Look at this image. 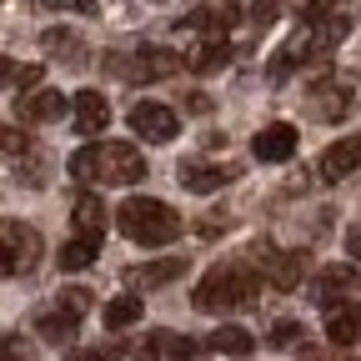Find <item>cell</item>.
<instances>
[{
	"instance_id": "obj_1",
	"label": "cell",
	"mask_w": 361,
	"mask_h": 361,
	"mask_svg": "<svg viewBox=\"0 0 361 361\" xmlns=\"http://www.w3.org/2000/svg\"><path fill=\"white\" fill-rule=\"evenodd\" d=\"M351 30V16H336V11H322V16H306L296 25V35L276 51V61H271V80H281L286 71H296L301 61H316V56H326L336 51V45L346 40Z\"/></svg>"
},
{
	"instance_id": "obj_2",
	"label": "cell",
	"mask_w": 361,
	"mask_h": 361,
	"mask_svg": "<svg viewBox=\"0 0 361 361\" xmlns=\"http://www.w3.org/2000/svg\"><path fill=\"white\" fill-rule=\"evenodd\" d=\"M71 176L75 180H111V186H135L146 176V156L126 146V141H96L71 156Z\"/></svg>"
},
{
	"instance_id": "obj_3",
	"label": "cell",
	"mask_w": 361,
	"mask_h": 361,
	"mask_svg": "<svg viewBox=\"0 0 361 361\" xmlns=\"http://www.w3.org/2000/svg\"><path fill=\"white\" fill-rule=\"evenodd\" d=\"M116 226H121V236H130L135 246H171L180 231H186V221L176 216V206L151 201V196H130V201H121Z\"/></svg>"
},
{
	"instance_id": "obj_4",
	"label": "cell",
	"mask_w": 361,
	"mask_h": 361,
	"mask_svg": "<svg viewBox=\"0 0 361 361\" xmlns=\"http://www.w3.org/2000/svg\"><path fill=\"white\" fill-rule=\"evenodd\" d=\"M256 291H261V281L246 266H216L211 276L196 286V306L201 311H241V306L256 301Z\"/></svg>"
},
{
	"instance_id": "obj_5",
	"label": "cell",
	"mask_w": 361,
	"mask_h": 361,
	"mask_svg": "<svg viewBox=\"0 0 361 361\" xmlns=\"http://www.w3.org/2000/svg\"><path fill=\"white\" fill-rule=\"evenodd\" d=\"M40 231L25 221H0V276H30L40 266Z\"/></svg>"
},
{
	"instance_id": "obj_6",
	"label": "cell",
	"mask_w": 361,
	"mask_h": 361,
	"mask_svg": "<svg viewBox=\"0 0 361 361\" xmlns=\"http://www.w3.org/2000/svg\"><path fill=\"white\" fill-rule=\"evenodd\" d=\"M180 66L186 61L176 51H166V45H141V51H126V56H106V71L121 75V80H166Z\"/></svg>"
},
{
	"instance_id": "obj_7",
	"label": "cell",
	"mask_w": 361,
	"mask_h": 361,
	"mask_svg": "<svg viewBox=\"0 0 361 361\" xmlns=\"http://www.w3.org/2000/svg\"><path fill=\"white\" fill-rule=\"evenodd\" d=\"M351 90H356L351 75H322V80L306 90V111H311V121H341V116L351 111Z\"/></svg>"
},
{
	"instance_id": "obj_8",
	"label": "cell",
	"mask_w": 361,
	"mask_h": 361,
	"mask_svg": "<svg viewBox=\"0 0 361 361\" xmlns=\"http://www.w3.org/2000/svg\"><path fill=\"white\" fill-rule=\"evenodd\" d=\"M236 176H241L236 161H186L180 166V186L191 196H211V191H226Z\"/></svg>"
},
{
	"instance_id": "obj_9",
	"label": "cell",
	"mask_w": 361,
	"mask_h": 361,
	"mask_svg": "<svg viewBox=\"0 0 361 361\" xmlns=\"http://www.w3.org/2000/svg\"><path fill=\"white\" fill-rule=\"evenodd\" d=\"M130 130H135V135H146V141H156V146H166V141H176L180 121H176L171 106L141 101V106H130Z\"/></svg>"
},
{
	"instance_id": "obj_10",
	"label": "cell",
	"mask_w": 361,
	"mask_h": 361,
	"mask_svg": "<svg viewBox=\"0 0 361 361\" xmlns=\"http://www.w3.org/2000/svg\"><path fill=\"white\" fill-rule=\"evenodd\" d=\"M71 121L80 135H101L111 126V101L101 96V90H75L71 96Z\"/></svg>"
},
{
	"instance_id": "obj_11",
	"label": "cell",
	"mask_w": 361,
	"mask_h": 361,
	"mask_svg": "<svg viewBox=\"0 0 361 361\" xmlns=\"http://www.w3.org/2000/svg\"><path fill=\"white\" fill-rule=\"evenodd\" d=\"M16 116L30 126L61 121V116H71V96H61V90H25V96H16Z\"/></svg>"
},
{
	"instance_id": "obj_12",
	"label": "cell",
	"mask_w": 361,
	"mask_h": 361,
	"mask_svg": "<svg viewBox=\"0 0 361 361\" xmlns=\"http://www.w3.org/2000/svg\"><path fill=\"white\" fill-rule=\"evenodd\" d=\"M251 151H256V161H266V166H281V161H291V156H296V126L276 121V126L256 130Z\"/></svg>"
},
{
	"instance_id": "obj_13",
	"label": "cell",
	"mask_w": 361,
	"mask_h": 361,
	"mask_svg": "<svg viewBox=\"0 0 361 361\" xmlns=\"http://www.w3.org/2000/svg\"><path fill=\"white\" fill-rule=\"evenodd\" d=\"M351 171H361V135H346V141L326 146V156H322V176L326 180H346Z\"/></svg>"
},
{
	"instance_id": "obj_14",
	"label": "cell",
	"mask_w": 361,
	"mask_h": 361,
	"mask_svg": "<svg viewBox=\"0 0 361 361\" xmlns=\"http://www.w3.org/2000/svg\"><path fill=\"white\" fill-rule=\"evenodd\" d=\"M261 266H266V276L276 291H296L301 286V256L296 251H256Z\"/></svg>"
},
{
	"instance_id": "obj_15",
	"label": "cell",
	"mask_w": 361,
	"mask_h": 361,
	"mask_svg": "<svg viewBox=\"0 0 361 361\" xmlns=\"http://www.w3.org/2000/svg\"><path fill=\"white\" fill-rule=\"evenodd\" d=\"M180 271H186V261L171 256V261H146V266H130V271H126V281H130V286H151V291H156V286L176 281Z\"/></svg>"
},
{
	"instance_id": "obj_16",
	"label": "cell",
	"mask_w": 361,
	"mask_h": 361,
	"mask_svg": "<svg viewBox=\"0 0 361 361\" xmlns=\"http://www.w3.org/2000/svg\"><path fill=\"white\" fill-rule=\"evenodd\" d=\"M146 351L161 356V361H196V356H201V346H196L191 336H176V331H151Z\"/></svg>"
},
{
	"instance_id": "obj_17",
	"label": "cell",
	"mask_w": 361,
	"mask_h": 361,
	"mask_svg": "<svg viewBox=\"0 0 361 361\" xmlns=\"http://www.w3.org/2000/svg\"><path fill=\"white\" fill-rule=\"evenodd\" d=\"M45 40V51H56V61H66V66H90V56H85V40L80 35H71V30H45L40 35Z\"/></svg>"
},
{
	"instance_id": "obj_18",
	"label": "cell",
	"mask_w": 361,
	"mask_h": 361,
	"mask_svg": "<svg viewBox=\"0 0 361 361\" xmlns=\"http://www.w3.org/2000/svg\"><path fill=\"white\" fill-rule=\"evenodd\" d=\"M326 336H331L336 346H351V341L361 336V306H331V316H326Z\"/></svg>"
},
{
	"instance_id": "obj_19",
	"label": "cell",
	"mask_w": 361,
	"mask_h": 361,
	"mask_svg": "<svg viewBox=\"0 0 361 361\" xmlns=\"http://www.w3.org/2000/svg\"><path fill=\"white\" fill-rule=\"evenodd\" d=\"M206 346L221 351V356H251V351H256V336H251L246 326H216Z\"/></svg>"
},
{
	"instance_id": "obj_20",
	"label": "cell",
	"mask_w": 361,
	"mask_h": 361,
	"mask_svg": "<svg viewBox=\"0 0 361 361\" xmlns=\"http://www.w3.org/2000/svg\"><path fill=\"white\" fill-rule=\"evenodd\" d=\"M351 281H356V271H351V266H326L322 276L311 281V301H322V306H326V301H336Z\"/></svg>"
},
{
	"instance_id": "obj_21",
	"label": "cell",
	"mask_w": 361,
	"mask_h": 361,
	"mask_svg": "<svg viewBox=\"0 0 361 361\" xmlns=\"http://www.w3.org/2000/svg\"><path fill=\"white\" fill-rule=\"evenodd\" d=\"M96 256H101V236H71L56 261H61V271H85Z\"/></svg>"
},
{
	"instance_id": "obj_22",
	"label": "cell",
	"mask_w": 361,
	"mask_h": 361,
	"mask_svg": "<svg viewBox=\"0 0 361 361\" xmlns=\"http://www.w3.org/2000/svg\"><path fill=\"white\" fill-rule=\"evenodd\" d=\"M141 296H116V301H106V311H101V322H106V331H121V326H135L141 322Z\"/></svg>"
},
{
	"instance_id": "obj_23",
	"label": "cell",
	"mask_w": 361,
	"mask_h": 361,
	"mask_svg": "<svg viewBox=\"0 0 361 361\" xmlns=\"http://www.w3.org/2000/svg\"><path fill=\"white\" fill-rule=\"evenodd\" d=\"M186 66H191L196 75H211V71H221V66H231V45H226V40H206L201 51L186 56Z\"/></svg>"
},
{
	"instance_id": "obj_24",
	"label": "cell",
	"mask_w": 361,
	"mask_h": 361,
	"mask_svg": "<svg viewBox=\"0 0 361 361\" xmlns=\"http://www.w3.org/2000/svg\"><path fill=\"white\" fill-rule=\"evenodd\" d=\"M75 226H80V236H106V206L96 196H80L75 201Z\"/></svg>"
},
{
	"instance_id": "obj_25",
	"label": "cell",
	"mask_w": 361,
	"mask_h": 361,
	"mask_svg": "<svg viewBox=\"0 0 361 361\" xmlns=\"http://www.w3.org/2000/svg\"><path fill=\"white\" fill-rule=\"evenodd\" d=\"M35 331H40V336H45V341H56V346H66V341H71V336H75V316H71V311H61V306H56V311H51V316H40V322H35Z\"/></svg>"
},
{
	"instance_id": "obj_26",
	"label": "cell",
	"mask_w": 361,
	"mask_h": 361,
	"mask_svg": "<svg viewBox=\"0 0 361 361\" xmlns=\"http://www.w3.org/2000/svg\"><path fill=\"white\" fill-rule=\"evenodd\" d=\"M56 306H61V311H71V316H75V322H80V316L90 311V291H85V286H66Z\"/></svg>"
},
{
	"instance_id": "obj_27",
	"label": "cell",
	"mask_w": 361,
	"mask_h": 361,
	"mask_svg": "<svg viewBox=\"0 0 361 361\" xmlns=\"http://www.w3.org/2000/svg\"><path fill=\"white\" fill-rule=\"evenodd\" d=\"M281 11H286V0H256V6H251V25H271Z\"/></svg>"
},
{
	"instance_id": "obj_28",
	"label": "cell",
	"mask_w": 361,
	"mask_h": 361,
	"mask_svg": "<svg viewBox=\"0 0 361 361\" xmlns=\"http://www.w3.org/2000/svg\"><path fill=\"white\" fill-rule=\"evenodd\" d=\"M296 341H301V326H296V322H276V326H271V346L286 351V346H296Z\"/></svg>"
},
{
	"instance_id": "obj_29",
	"label": "cell",
	"mask_w": 361,
	"mask_h": 361,
	"mask_svg": "<svg viewBox=\"0 0 361 361\" xmlns=\"http://www.w3.org/2000/svg\"><path fill=\"white\" fill-rule=\"evenodd\" d=\"M45 11H75V16H96V0H40Z\"/></svg>"
},
{
	"instance_id": "obj_30",
	"label": "cell",
	"mask_w": 361,
	"mask_h": 361,
	"mask_svg": "<svg viewBox=\"0 0 361 361\" xmlns=\"http://www.w3.org/2000/svg\"><path fill=\"white\" fill-rule=\"evenodd\" d=\"M0 361H25V341L20 336H6V341H0Z\"/></svg>"
},
{
	"instance_id": "obj_31",
	"label": "cell",
	"mask_w": 361,
	"mask_h": 361,
	"mask_svg": "<svg viewBox=\"0 0 361 361\" xmlns=\"http://www.w3.org/2000/svg\"><path fill=\"white\" fill-rule=\"evenodd\" d=\"M0 146H6V151H25L30 141H25L20 130H11V126H0Z\"/></svg>"
},
{
	"instance_id": "obj_32",
	"label": "cell",
	"mask_w": 361,
	"mask_h": 361,
	"mask_svg": "<svg viewBox=\"0 0 361 361\" xmlns=\"http://www.w3.org/2000/svg\"><path fill=\"white\" fill-rule=\"evenodd\" d=\"M0 85H20V66L0 56Z\"/></svg>"
},
{
	"instance_id": "obj_33",
	"label": "cell",
	"mask_w": 361,
	"mask_h": 361,
	"mask_svg": "<svg viewBox=\"0 0 361 361\" xmlns=\"http://www.w3.org/2000/svg\"><path fill=\"white\" fill-rule=\"evenodd\" d=\"M346 256L361 261V226H351V231H346Z\"/></svg>"
},
{
	"instance_id": "obj_34",
	"label": "cell",
	"mask_w": 361,
	"mask_h": 361,
	"mask_svg": "<svg viewBox=\"0 0 361 361\" xmlns=\"http://www.w3.org/2000/svg\"><path fill=\"white\" fill-rule=\"evenodd\" d=\"M71 361H106V356H101V351H75Z\"/></svg>"
}]
</instances>
